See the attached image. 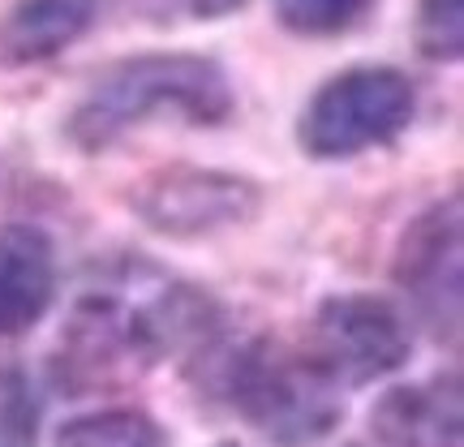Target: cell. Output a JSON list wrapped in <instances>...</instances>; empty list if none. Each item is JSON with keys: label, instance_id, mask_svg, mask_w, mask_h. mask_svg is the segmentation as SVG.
I'll return each instance as SVG.
<instances>
[{"label": "cell", "instance_id": "obj_8", "mask_svg": "<svg viewBox=\"0 0 464 447\" xmlns=\"http://www.w3.org/2000/svg\"><path fill=\"white\" fill-rule=\"evenodd\" d=\"M370 426L387 447H460V383L448 374L396 387L374 404Z\"/></svg>", "mask_w": 464, "mask_h": 447}, {"label": "cell", "instance_id": "obj_5", "mask_svg": "<svg viewBox=\"0 0 464 447\" xmlns=\"http://www.w3.org/2000/svg\"><path fill=\"white\" fill-rule=\"evenodd\" d=\"M413 335L396 306L370 293H344L318 306L314 357L340 387H362L409 362Z\"/></svg>", "mask_w": 464, "mask_h": 447}, {"label": "cell", "instance_id": "obj_3", "mask_svg": "<svg viewBox=\"0 0 464 447\" xmlns=\"http://www.w3.org/2000/svg\"><path fill=\"white\" fill-rule=\"evenodd\" d=\"M417 112L413 83L392 65H357L318 86L297 125V142L314 160H348L387 147Z\"/></svg>", "mask_w": 464, "mask_h": 447}, {"label": "cell", "instance_id": "obj_2", "mask_svg": "<svg viewBox=\"0 0 464 447\" xmlns=\"http://www.w3.org/2000/svg\"><path fill=\"white\" fill-rule=\"evenodd\" d=\"M224 392L254 431L276 443H314L344 417L340 383L314 362L271 340L237 348L224 362Z\"/></svg>", "mask_w": 464, "mask_h": 447}, {"label": "cell", "instance_id": "obj_1", "mask_svg": "<svg viewBox=\"0 0 464 447\" xmlns=\"http://www.w3.org/2000/svg\"><path fill=\"white\" fill-rule=\"evenodd\" d=\"M224 65L198 52H147L95 78L69 116V138L82 151H103L155 112H181L194 125H219L232 112Z\"/></svg>", "mask_w": 464, "mask_h": 447}, {"label": "cell", "instance_id": "obj_4", "mask_svg": "<svg viewBox=\"0 0 464 447\" xmlns=\"http://www.w3.org/2000/svg\"><path fill=\"white\" fill-rule=\"evenodd\" d=\"M263 189L216 168L172 164L138 181L133 189V211L147 219V228L164 237H211L219 228H237L258 216Z\"/></svg>", "mask_w": 464, "mask_h": 447}, {"label": "cell", "instance_id": "obj_13", "mask_svg": "<svg viewBox=\"0 0 464 447\" xmlns=\"http://www.w3.org/2000/svg\"><path fill=\"white\" fill-rule=\"evenodd\" d=\"M0 447H34V404L14 374L0 387Z\"/></svg>", "mask_w": 464, "mask_h": 447}, {"label": "cell", "instance_id": "obj_15", "mask_svg": "<svg viewBox=\"0 0 464 447\" xmlns=\"http://www.w3.org/2000/svg\"><path fill=\"white\" fill-rule=\"evenodd\" d=\"M219 447H232V443H219Z\"/></svg>", "mask_w": 464, "mask_h": 447}, {"label": "cell", "instance_id": "obj_11", "mask_svg": "<svg viewBox=\"0 0 464 447\" xmlns=\"http://www.w3.org/2000/svg\"><path fill=\"white\" fill-rule=\"evenodd\" d=\"M374 0H276V14L293 34L305 39H327V34H344L370 14Z\"/></svg>", "mask_w": 464, "mask_h": 447}, {"label": "cell", "instance_id": "obj_9", "mask_svg": "<svg viewBox=\"0 0 464 447\" xmlns=\"http://www.w3.org/2000/svg\"><path fill=\"white\" fill-rule=\"evenodd\" d=\"M100 17V0H17L0 22V56L14 65L52 61Z\"/></svg>", "mask_w": 464, "mask_h": 447}, {"label": "cell", "instance_id": "obj_10", "mask_svg": "<svg viewBox=\"0 0 464 447\" xmlns=\"http://www.w3.org/2000/svg\"><path fill=\"white\" fill-rule=\"evenodd\" d=\"M56 447H168V434L138 409H108L61 426Z\"/></svg>", "mask_w": 464, "mask_h": 447}, {"label": "cell", "instance_id": "obj_12", "mask_svg": "<svg viewBox=\"0 0 464 447\" xmlns=\"http://www.w3.org/2000/svg\"><path fill=\"white\" fill-rule=\"evenodd\" d=\"M417 48L430 61H460L464 0H417Z\"/></svg>", "mask_w": 464, "mask_h": 447}, {"label": "cell", "instance_id": "obj_14", "mask_svg": "<svg viewBox=\"0 0 464 447\" xmlns=\"http://www.w3.org/2000/svg\"><path fill=\"white\" fill-rule=\"evenodd\" d=\"M185 5H189L194 17H228V14H237L241 5H249V0H185Z\"/></svg>", "mask_w": 464, "mask_h": 447}, {"label": "cell", "instance_id": "obj_6", "mask_svg": "<svg viewBox=\"0 0 464 447\" xmlns=\"http://www.w3.org/2000/svg\"><path fill=\"white\" fill-rule=\"evenodd\" d=\"M460 194H451L448 202L430 207L417 224H409L396 254V284L413 297L417 315L448 340L460 335Z\"/></svg>", "mask_w": 464, "mask_h": 447}, {"label": "cell", "instance_id": "obj_7", "mask_svg": "<svg viewBox=\"0 0 464 447\" xmlns=\"http://www.w3.org/2000/svg\"><path fill=\"white\" fill-rule=\"evenodd\" d=\"M56 297V249L31 224L0 228V335L31 332Z\"/></svg>", "mask_w": 464, "mask_h": 447}]
</instances>
